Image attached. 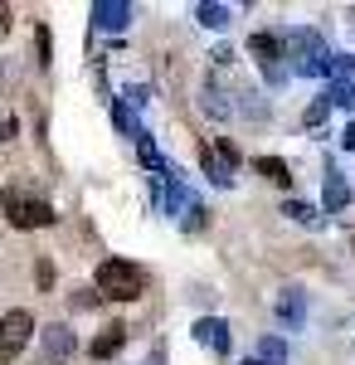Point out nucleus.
I'll return each instance as SVG.
<instances>
[{
  "label": "nucleus",
  "instance_id": "nucleus-1",
  "mask_svg": "<svg viewBox=\"0 0 355 365\" xmlns=\"http://www.w3.org/2000/svg\"><path fill=\"white\" fill-rule=\"evenodd\" d=\"M93 287L103 297H112V302H137L141 292H146V273H141L137 263H127V258H103L98 273H93Z\"/></svg>",
  "mask_w": 355,
  "mask_h": 365
},
{
  "label": "nucleus",
  "instance_id": "nucleus-2",
  "mask_svg": "<svg viewBox=\"0 0 355 365\" xmlns=\"http://www.w3.org/2000/svg\"><path fill=\"white\" fill-rule=\"evenodd\" d=\"M0 210L10 215L15 229H49L54 225V210L44 200H34L29 190H0Z\"/></svg>",
  "mask_w": 355,
  "mask_h": 365
},
{
  "label": "nucleus",
  "instance_id": "nucleus-3",
  "mask_svg": "<svg viewBox=\"0 0 355 365\" xmlns=\"http://www.w3.org/2000/svg\"><path fill=\"white\" fill-rule=\"evenodd\" d=\"M29 336H34V317H29L25 307L5 312V317H0V365L15 361V356L29 346Z\"/></svg>",
  "mask_w": 355,
  "mask_h": 365
},
{
  "label": "nucleus",
  "instance_id": "nucleus-4",
  "mask_svg": "<svg viewBox=\"0 0 355 365\" xmlns=\"http://www.w3.org/2000/svg\"><path fill=\"white\" fill-rule=\"evenodd\" d=\"M73 351H78V336L63 322L39 327V365H63V361H73Z\"/></svg>",
  "mask_w": 355,
  "mask_h": 365
},
{
  "label": "nucleus",
  "instance_id": "nucleus-5",
  "mask_svg": "<svg viewBox=\"0 0 355 365\" xmlns=\"http://www.w3.org/2000/svg\"><path fill=\"white\" fill-rule=\"evenodd\" d=\"M200 166H205V175H210L215 185H229V180H234V166H239V146L229 137H219L215 146L200 151Z\"/></svg>",
  "mask_w": 355,
  "mask_h": 365
},
{
  "label": "nucleus",
  "instance_id": "nucleus-6",
  "mask_svg": "<svg viewBox=\"0 0 355 365\" xmlns=\"http://www.w3.org/2000/svg\"><path fill=\"white\" fill-rule=\"evenodd\" d=\"M273 312H277V322H282L287 331H297L302 322H307V292H302V287H282Z\"/></svg>",
  "mask_w": 355,
  "mask_h": 365
},
{
  "label": "nucleus",
  "instance_id": "nucleus-7",
  "mask_svg": "<svg viewBox=\"0 0 355 365\" xmlns=\"http://www.w3.org/2000/svg\"><path fill=\"white\" fill-rule=\"evenodd\" d=\"M190 336L200 341V346H215V351H229V322H219V317H200V322H195L190 327Z\"/></svg>",
  "mask_w": 355,
  "mask_h": 365
},
{
  "label": "nucleus",
  "instance_id": "nucleus-8",
  "mask_svg": "<svg viewBox=\"0 0 355 365\" xmlns=\"http://www.w3.org/2000/svg\"><path fill=\"white\" fill-rule=\"evenodd\" d=\"M127 20H132V5L127 0H98L93 5V25L98 29H127Z\"/></svg>",
  "mask_w": 355,
  "mask_h": 365
},
{
  "label": "nucleus",
  "instance_id": "nucleus-9",
  "mask_svg": "<svg viewBox=\"0 0 355 365\" xmlns=\"http://www.w3.org/2000/svg\"><path fill=\"white\" fill-rule=\"evenodd\" d=\"M122 346H127V327H122V322H112V327H103V331L93 336V346H88V351H93V361H108V356H117V351H122Z\"/></svg>",
  "mask_w": 355,
  "mask_h": 365
},
{
  "label": "nucleus",
  "instance_id": "nucleus-10",
  "mask_svg": "<svg viewBox=\"0 0 355 365\" xmlns=\"http://www.w3.org/2000/svg\"><path fill=\"white\" fill-rule=\"evenodd\" d=\"M200 108L215 117V122H224V117L234 113V103H229V98H224V93H219L215 83H205V88H200Z\"/></svg>",
  "mask_w": 355,
  "mask_h": 365
},
{
  "label": "nucleus",
  "instance_id": "nucleus-11",
  "mask_svg": "<svg viewBox=\"0 0 355 365\" xmlns=\"http://www.w3.org/2000/svg\"><path fill=\"white\" fill-rule=\"evenodd\" d=\"M195 20L210 25V29H224L234 20V10H229V5H215V0H200V5H195Z\"/></svg>",
  "mask_w": 355,
  "mask_h": 365
},
{
  "label": "nucleus",
  "instance_id": "nucleus-12",
  "mask_svg": "<svg viewBox=\"0 0 355 365\" xmlns=\"http://www.w3.org/2000/svg\"><path fill=\"white\" fill-rule=\"evenodd\" d=\"M253 170H258V175H268L273 185H287V180H292V170H287V161H282V156H258V161H253Z\"/></svg>",
  "mask_w": 355,
  "mask_h": 365
},
{
  "label": "nucleus",
  "instance_id": "nucleus-13",
  "mask_svg": "<svg viewBox=\"0 0 355 365\" xmlns=\"http://www.w3.org/2000/svg\"><path fill=\"white\" fill-rule=\"evenodd\" d=\"M346 205H351V185L331 170V175H326V210H346Z\"/></svg>",
  "mask_w": 355,
  "mask_h": 365
},
{
  "label": "nucleus",
  "instance_id": "nucleus-14",
  "mask_svg": "<svg viewBox=\"0 0 355 365\" xmlns=\"http://www.w3.org/2000/svg\"><path fill=\"white\" fill-rule=\"evenodd\" d=\"M258 361L263 365H287V346H282L277 336H263L258 341Z\"/></svg>",
  "mask_w": 355,
  "mask_h": 365
},
{
  "label": "nucleus",
  "instance_id": "nucleus-15",
  "mask_svg": "<svg viewBox=\"0 0 355 365\" xmlns=\"http://www.w3.org/2000/svg\"><path fill=\"white\" fill-rule=\"evenodd\" d=\"M108 108H112V122H117V127H122L127 137H141L137 117H132V113H127V108H122V98H108Z\"/></svg>",
  "mask_w": 355,
  "mask_h": 365
},
{
  "label": "nucleus",
  "instance_id": "nucleus-16",
  "mask_svg": "<svg viewBox=\"0 0 355 365\" xmlns=\"http://www.w3.org/2000/svg\"><path fill=\"white\" fill-rule=\"evenodd\" d=\"M326 103H336V108H355V83L351 78H336L326 93Z\"/></svg>",
  "mask_w": 355,
  "mask_h": 365
},
{
  "label": "nucleus",
  "instance_id": "nucleus-17",
  "mask_svg": "<svg viewBox=\"0 0 355 365\" xmlns=\"http://www.w3.org/2000/svg\"><path fill=\"white\" fill-rule=\"evenodd\" d=\"M282 215H287V220H297V225H317V220H321L307 200H287V205H282Z\"/></svg>",
  "mask_w": 355,
  "mask_h": 365
},
{
  "label": "nucleus",
  "instance_id": "nucleus-18",
  "mask_svg": "<svg viewBox=\"0 0 355 365\" xmlns=\"http://www.w3.org/2000/svg\"><path fill=\"white\" fill-rule=\"evenodd\" d=\"M98 302H103L98 287H78V292H68V307H73V312H93Z\"/></svg>",
  "mask_w": 355,
  "mask_h": 365
},
{
  "label": "nucleus",
  "instance_id": "nucleus-19",
  "mask_svg": "<svg viewBox=\"0 0 355 365\" xmlns=\"http://www.w3.org/2000/svg\"><path fill=\"white\" fill-rule=\"evenodd\" d=\"M326 98H321V103H312V108H307V117H302V122H307V127H321V122H326Z\"/></svg>",
  "mask_w": 355,
  "mask_h": 365
},
{
  "label": "nucleus",
  "instance_id": "nucleus-20",
  "mask_svg": "<svg viewBox=\"0 0 355 365\" xmlns=\"http://www.w3.org/2000/svg\"><path fill=\"white\" fill-rule=\"evenodd\" d=\"M210 225V210L205 205H190V215H185V229H205Z\"/></svg>",
  "mask_w": 355,
  "mask_h": 365
},
{
  "label": "nucleus",
  "instance_id": "nucleus-21",
  "mask_svg": "<svg viewBox=\"0 0 355 365\" xmlns=\"http://www.w3.org/2000/svg\"><path fill=\"white\" fill-rule=\"evenodd\" d=\"M34 273H39V287H54V263H49V258H39Z\"/></svg>",
  "mask_w": 355,
  "mask_h": 365
},
{
  "label": "nucleus",
  "instance_id": "nucleus-22",
  "mask_svg": "<svg viewBox=\"0 0 355 365\" xmlns=\"http://www.w3.org/2000/svg\"><path fill=\"white\" fill-rule=\"evenodd\" d=\"M127 93H132V103H151V98H146L151 88H146V83H132V88H127Z\"/></svg>",
  "mask_w": 355,
  "mask_h": 365
},
{
  "label": "nucleus",
  "instance_id": "nucleus-23",
  "mask_svg": "<svg viewBox=\"0 0 355 365\" xmlns=\"http://www.w3.org/2000/svg\"><path fill=\"white\" fill-rule=\"evenodd\" d=\"M0 34H10V5H0Z\"/></svg>",
  "mask_w": 355,
  "mask_h": 365
},
{
  "label": "nucleus",
  "instance_id": "nucleus-24",
  "mask_svg": "<svg viewBox=\"0 0 355 365\" xmlns=\"http://www.w3.org/2000/svg\"><path fill=\"white\" fill-rule=\"evenodd\" d=\"M341 141H346V146H351V151H355V122H351V127H346V132H341Z\"/></svg>",
  "mask_w": 355,
  "mask_h": 365
},
{
  "label": "nucleus",
  "instance_id": "nucleus-25",
  "mask_svg": "<svg viewBox=\"0 0 355 365\" xmlns=\"http://www.w3.org/2000/svg\"><path fill=\"white\" fill-rule=\"evenodd\" d=\"M10 132H15V122H0V141H10Z\"/></svg>",
  "mask_w": 355,
  "mask_h": 365
},
{
  "label": "nucleus",
  "instance_id": "nucleus-26",
  "mask_svg": "<svg viewBox=\"0 0 355 365\" xmlns=\"http://www.w3.org/2000/svg\"><path fill=\"white\" fill-rule=\"evenodd\" d=\"M244 365H263V361H258V356H253V361H244Z\"/></svg>",
  "mask_w": 355,
  "mask_h": 365
},
{
  "label": "nucleus",
  "instance_id": "nucleus-27",
  "mask_svg": "<svg viewBox=\"0 0 355 365\" xmlns=\"http://www.w3.org/2000/svg\"><path fill=\"white\" fill-rule=\"evenodd\" d=\"M351 25H355V10H351Z\"/></svg>",
  "mask_w": 355,
  "mask_h": 365
},
{
  "label": "nucleus",
  "instance_id": "nucleus-28",
  "mask_svg": "<svg viewBox=\"0 0 355 365\" xmlns=\"http://www.w3.org/2000/svg\"><path fill=\"white\" fill-rule=\"evenodd\" d=\"M351 249H355V234H351Z\"/></svg>",
  "mask_w": 355,
  "mask_h": 365
}]
</instances>
